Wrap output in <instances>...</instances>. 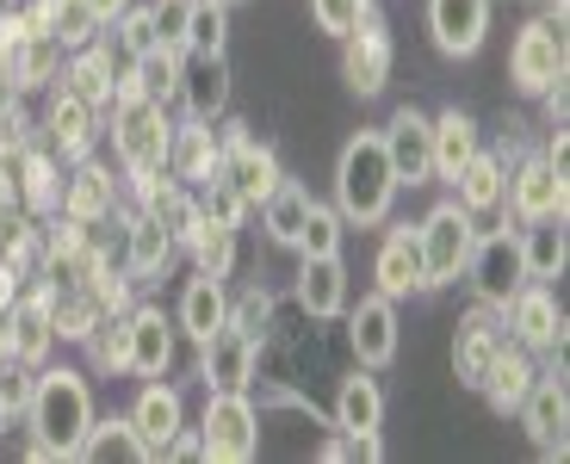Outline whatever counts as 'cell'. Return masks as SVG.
Instances as JSON below:
<instances>
[{
  "label": "cell",
  "instance_id": "cell-26",
  "mask_svg": "<svg viewBox=\"0 0 570 464\" xmlns=\"http://www.w3.org/2000/svg\"><path fill=\"white\" fill-rule=\"evenodd\" d=\"M130 323V372L137 378H168L174 366V328L161 309H125Z\"/></svg>",
  "mask_w": 570,
  "mask_h": 464
},
{
  "label": "cell",
  "instance_id": "cell-37",
  "mask_svg": "<svg viewBox=\"0 0 570 464\" xmlns=\"http://www.w3.org/2000/svg\"><path fill=\"white\" fill-rule=\"evenodd\" d=\"M62 87H69V93H81L87 106H112V93H118V81H112V50H106L100 38L81 43V50H75V62H69V75H62Z\"/></svg>",
  "mask_w": 570,
  "mask_h": 464
},
{
  "label": "cell",
  "instance_id": "cell-10",
  "mask_svg": "<svg viewBox=\"0 0 570 464\" xmlns=\"http://www.w3.org/2000/svg\"><path fill=\"white\" fill-rule=\"evenodd\" d=\"M502 328H509L514 347H528V353H558L564 347V309H558L552 285L546 279L521 285V292L502 304Z\"/></svg>",
  "mask_w": 570,
  "mask_h": 464
},
{
  "label": "cell",
  "instance_id": "cell-35",
  "mask_svg": "<svg viewBox=\"0 0 570 464\" xmlns=\"http://www.w3.org/2000/svg\"><path fill=\"white\" fill-rule=\"evenodd\" d=\"M174 87H180V50H142V57H130V69H125V81H118V93H137V99H161L168 106L174 99ZM112 93V99H118Z\"/></svg>",
  "mask_w": 570,
  "mask_h": 464
},
{
  "label": "cell",
  "instance_id": "cell-11",
  "mask_svg": "<svg viewBox=\"0 0 570 464\" xmlns=\"http://www.w3.org/2000/svg\"><path fill=\"white\" fill-rule=\"evenodd\" d=\"M391 62H397V50H391V31H385V19L366 7V13H360V26L342 38V81L354 87L360 99H372V93H385Z\"/></svg>",
  "mask_w": 570,
  "mask_h": 464
},
{
  "label": "cell",
  "instance_id": "cell-5",
  "mask_svg": "<svg viewBox=\"0 0 570 464\" xmlns=\"http://www.w3.org/2000/svg\"><path fill=\"white\" fill-rule=\"evenodd\" d=\"M415 236H422V273H428V292H434V285H453L459 273H465L471 241H478V217H471L459 198H446V205H434V211L415 224Z\"/></svg>",
  "mask_w": 570,
  "mask_h": 464
},
{
  "label": "cell",
  "instance_id": "cell-6",
  "mask_svg": "<svg viewBox=\"0 0 570 464\" xmlns=\"http://www.w3.org/2000/svg\"><path fill=\"white\" fill-rule=\"evenodd\" d=\"M502 205H509L521 224H533V217H564L570 211V174L564 161H552V155H528L521 168L502 180Z\"/></svg>",
  "mask_w": 570,
  "mask_h": 464
},
{
  "label": "cell",
  "instance_id": "cell-21",
  "mask_svg": "<svg viewBox=\"0 0 570 464\" xmlns=\"http://www.w3.org/2000/svg\"><path fill=\"white\" fill-rule=\"evenodd\" d=\"M130 427L142 434L149 458H161V452H168L174 440L186 434V403H180V391H174V384H161V378H149V384L137 391V408H130Z\"/></svg>",
  "mask_w": 570,
  "mask_h": 464
},
{
  "label": "cell",
  "instance_id": "cell-1",
  "mask_svg": "<svg viewBox=\"0 0 570 464\" xmlns=\"http://www.w3.org/2000/svg\"><path fill=\"white\" fill-rule=\"evenodd\" d=\"M26 422H31V458H75V446L94 427V391H87V378L69 366H43L31 378Z\"/></svg>",
  "mask_w": 570,
  "mask_h": 464
},
{
  "label": "cell",
  "instance_id": "cell-22",
  "mask_svg": "<svg viewBox=\"0 0 570 464\" xmlns=\"http://www.w3.org/2000/svg\"><path fill=\"white\" fill-rule=\"evenodd\" d=\"M372 279H379V292H385V297L428 292V273H422V236H415V224L385 229V241H379V260H372Z\"/></svg>",
  "mask_w": 570,
  "mask_h": 464
},
{
  "label": "cell",
  "instance_id": "cell-42",
  "mask_svg": "<svg viewBox=\"0 0 570 464\" xmlns=\"http://www.w3.org/2000/svg\"><path fill=\"white\" fill-rule=\"evenodd\" d=\"M224 38H229V7L224 0H193L180 50H224Z\"/></svg>",
  "mask_w": 570,
  "mask_h": 464
},
{
  "label": "cell",
  "instance_id": "cell-39",
  "mask_svg": "<svg viewBox=\"0 0 570 464\" xmlns=\"http://www.w3.org/2000/svg\"><path fill=\"white\" fill-rule=\"evenodd\" d=\"M87 359H94V372H130V323L125 309H106L100 323L81 335Z\"/></svg>",
  "mask_w": 570,
  "mask_h": 464
},
{
  "label": "cell",
  "instance_id": "cell-34",
  "mask_svg": "<svg viewBox=\"0 0 570 464\" xmlns=\"http://www.w3.org/2000/svg\"><path fill=\"white\" fill-rule=\"evenodd\" d=\"M335 427L342 434H379L385 427V391H379V378H366V366L335 391Z\"/></svg>",
  "mask_w": 570,
  "mask_h": 464
},
{
  "label": "cell",
  "instance_id": "cell-28",
  "mask_svg": "<svg viewBox=\"0 0 570 464\" xmlns=\"http://www.w3.org/2000/svg\"><path fill=\"white\" fill-rule=\"evenodd\" d=\"M62 217H75V224H106L112 217V205H118V186H112V174L100 168V161H81L75 168V180H62Z\"/></svg>",
  "mask_w": 570,
  "mask_h": 464
},
{
  "label": "cell",
  "instance_id": "cell-12",
  "mask_svg": "<svg viewBox=\"0 0 570 464\" xmlns=\"http://www.w3.org/2000/svg\"><path fill=\"white\" fill-rule=\"evenodd\" d=\"M180 112L193 125H217L229 112V57L224 50H180Z\"/></svg>",
  "mask_w": 570,
  "mask_h": 464
},
{
  "label": "cell",
  "instance_id": "cell-49",
  "mask_svg": "<svg viewBox=\"0 0 570 464\" xmlns=\"http://www.w3.org/2000/svg\"><path fill=\"white\" fill-rule=\"evenodd\" d=\"M87 7H94V19H100V26H112V19L125 13L130 0H87Z\"/></svg>",
  "mask_w": 570,
  "mask_h": 464
},
{
  "label": "cell",
  "instance_id": "cell-7",
  "mask_svg": "<svg viewBox=\"0 0 570 464\" xmlns=\"http://www.w3.org/2000/svg\"><path fill=\"white\" fill-rule=\"evenodd\" d=\"M465 273H471L478 304L502 309L521 285H528V267H521V236H514V229H490V236H478V241H471Z\"/></svg>",
  "mask_w": 570,
  "mask_h": 464
},
{
  "label": "cell",
  "instance_id": "cell-25",
  "mask_svg": "<svg viewBox=\"0 0 570 464\" xmlns=\"http://www.w3.org/2000/svg\"><path fill=\"white\" fill-rule=\"evenodd\" d=\"M217 168H224V137H212V125H193L186 118L168 142V174L186 186H212Z\"/></svg>",
  "mask_w": 570,
  "mask_h": 464
},
{
  "label": "cell",
  "instance_id": "cell-20",
  "mask_svg": "<svg viewBox=\"0 0 570 464\" xmlns=\"http://www.w3.org/2000/svg\"><path fill=\"white\" fill-rule=\"evenodd\" d=\"M50 285H38V292L13 297L7 304V353L13 359H26V366H43V353L57 347V323H50Z\"/></svg>",
  "mask_w": 570,
  "mask_h": 464
},
{
  "label": "cell",
  "instance_id": "cell-50",
  "mask_svg": "<svg viewBox=\"0 0 570 464\" xmlns=\"http://www.w3.org/2000/svg\"><path fill=\"white\" fill-rule=\"evenodd\" d=\"M19 87H13V69H7V57H0V106H13Z\"/></svg>",
  "mask_w": 570,
  "mask_h": 464
},
{
  "label": "cell",
  "instance_id": "cell-8",
  "mask_svg": "<svg viewBox=\"0 0 570 464\" xmlns=\"http://www.w3.org/2000/svg\"><path fill=\"white\" fill-rule=\"evenodd\" d=\"M217 180L243 198L248 211H261V198L285 180V168H279V155H273L267 142L248 137V125H229L224 130V168H217Z\"/></svg>",
  "mask_w": 570,
  "mask_h": 464
},
{
  "label": "cell",
  "instance_id": "cell-23",
  "mask_svg": "<svg viewBox=\"0 0 570 464\" xmlns=\"http://www.w3.org/2000/svg\"><path fill=\"white\" fill-rule=\"evenodd\" d=\"M292 297H298V309L311 316V323L342 316V309H347V267H342V254H304Z\"/></svg>",
  "mask_w": 570,
  "mask_h": 464
},
{
  "label": "cell",
  "instance_id": "cell-31",
  "mask_svg": "<svg viewBox=\"0 0 570 464\" xmlns=\"http://www.w3.org/2000/svg\"><path fill=\"white\" fill-rule=\"evenodd\" d=\"M75 458H87V464H149V446H142V434L130 427V415H112V422L94 415V427H87V440L75 446Z\"/></svg>",
  "mask_w": 570,
  "mask_h": 464
},
{
  "label": "cell",
  "instance_id": "cell-15",
  "mask_svg": "<svg viewBox=\"0 0 570 464\" xmlns=\"http://www.w3.org/2000/svg\"><path fill=\"white\" fill-rule=\"evenodd\" d=\"M137 198H142V211L174 236V248H186L193 229L205 224V217H199V186L174 180L168 168H161V174H137Z\"/></svg>",
  "mask_w": 570,
  "mask_h": 464
},
{
  "label": "cell",
  "instance_id": "cell-30",
  "mask_svg": "<svg viewBox=\"0 0 570 464\" xmlns=\"http://www.w3.org/2000/svg\"><path fill=\"white\" fill-rule=\"evenodd\" d=\"M514 236H521V267H528V279H558V273L570 267L564 217H533V224H521Z\"/></svg>",
  "mask_w": 570,
  "mask_h": 464
},
{
  "label": "cell",
  "instance_id": "cell-40",
  "mask_svg": "<svg viewBox=\"0 0 570 464\" xmlns=\"http://www.w3.org/2000/svg\"><path fill=\"white\" fill-rule=\"evenodd\" d=\"M43 19H50V38H57L62 50H81V43L100 38V19H94L87 0H43Z\"/></svg>",
  "mask_w": 570,
  "mask_h": 464
},
{
  "label": "cell",
  "instance_id": "cell-33",
  "mask_svg": "<svg viewBox=\"0 0 570 464\" xmlns=\"http://www.w3.org/2000/svg\"><path fill=\"white\" fill-rule=\"evenodd\" d=\"M224 323H229V292H224V279H212V273L186 279V292H180V335L212 340Z\"/></svg>",
  "mask_w": 570,
  "mask_h": 464
},
{
  "label": "cell",
  "instance_id": "cell-45",
  "mask_svg": "<svg viewBox=\"0 0 570 464\" xmlns=\"http://www.w3.org/2000/svg\"><path fill=\"white\" fill-rule=\"evenodd\" d=\"M112 38H118V50L125 57H142V50H156V26H149V7H125V13L112 19Z\"/></svg>",
  "mask_w": 570,
  "mask_h": 464
},
{
  "label": "cell",
  "instance_id": "cell-19",
  "mask_svg": "<svg viewBox=\"0 0 570 464\" xmlns=\"http://www.w3.org/2000/svg\"><path fill=\"white\" fill-rule=\"evenodd\" d=\"M509 347V328H502V309H490V304H478L459 323V340H453V366H459V384L465 391H478L484 384V372H490V359Z\"/></svg>",
  "mask_w": 570,
  "mask_h": 464
},
{
  "label": "cell",
  "instance_id": "cell-38",
  "mask_svg": "<svg viewBox=\"0 0 570 464\" xmlns=\"http://www.w3.org/2000/svg\"><path fill=\"white\" fill-rule=\"evenodd\" d=\"M304 217H311V192H304L298 180H279L267 198H261V224H267V236L279 241V248H298Z\"/></svg>",
  "mask_w": 570,
  "mask_h": 464
},
{
  "label": "cell",
  "instance_id": "cell-16",
  "mask_svg": "<svg viewBox=\"0 0 570 464\" xmlns=\"http://www.w3.org/2000/svg\"><path fill=\"white\" fill-rule=\"evenodd\" d=\"M379 142H385V155H391L397 186H428L434 180V142H428V118L415 112V106H397L391 125L379 130Z\"/></svg>",
  "mask_w": 570,
  "mask_h": 464
},
{
  "label": "cell",
  "instance_id": "cell-14",
  "mask_svg": "<svg viewBox=\"0 0 570 464\" xmlns=\"http://www.w3.org/2000/svg\"><path fill=\"white\" fill-rule=\"evenodd\" d=\"M261 366V340H248L236 323H224L212 340H199V378L205 391H248Z\"/></svg>",
  "mask_w": 570,
  "mask_h": 464
},
{
  "label": "cell",
  "instance_id": "cell-32",
  "mask_svg": "<svg viewBox=\"0 0 570 464\" xmlns=\"http://www.w3.org/2000/svg\"><path fill=\"white\" fill-rule=\"evenodd\" d=\"M428 142H434V180L453 186V174L465 168L471 149H478V125H471V112L446 106L441 118H428Z\"/></svg>",
  "mask_w": 570,
  "mask_h": 464
},
{
  "label": "cell",
  "instance_id": "cell-4",
  "mask_svg": "<svg viewBox=\"0 0 570 464\" xmlns=\"http://www.w3.org/2000/svg\"><path fill=\"white\" fill-rule=\"evenodd\" d=\"M261 452V415L248 391H212L199 422V458L212 464H248Z\"/></svg>",
  "mask_w": 570,
  "mask_h": 464
},
{
  "label": "cell",
  "instance_id": "cell-24",
  "mask_svg": "<svg viewBox=\"0 0 570 464\" xmlns=\"http://www.w3.org/2000/svg\"><path fill=\"white\" fill-rule=\"evenodd\" d=\"M428 31L446 57H478L490 31V0H428Z\"/></svg>",
  "mask_w": 570,
  "mask_h": 464
},
{
  "label": "cell",
  "instance_id": "cell-44",
  "mask_svg": "<svg viewBox=\"0 0 570 464\" xmlns=\"http://www.w3.org/2000/svg\"><path fill=\"white\" fill-rule=\"evenodd\" d=\"M229 323L243 328L248 340H261V335H267V323H273V292H267V285H248V292H243V304H229Z\"/></svg>",
  "mask_w": 570,
  "mask_h": 464
},
{
  "label": "cell",
  "instance_id": "cell-27",
  "mask_svg": "<svg viewBox=\"0 0 570 464\" xmlns=\"http://www.w3.org/2000/svg\"><path fill=\"white\" fill-rule=\"evenodd\" d=\"M533 378H540L533 353L509 340V347H502L497 359H490V372H484V384H478V391H484V403L497 408V415H514V408H521V396L533 391Z\"/></svg>",
  "mask_w": 570,
  "mask_h": 464
},
{
  "label": "cell",
  "instance_id": "cell-29",
  "mask_svg": "<svg viewBox=\"0 0 570 464\" xmlns=\"http://www.w3.org/2000/svg\"><path fill=\"white\" fill-rule=\"evenodd\" d=\"M502 180H509V168H502V155L471 149V161L453 174V198L465 205L471 217H490V211H502Z\"/></svg>",
  "mask_w": 570,
  "mask_h": 464
},
{
  "label": "cell",
  "instance_id": "cell-41",
  "mask_svg": "<svg viewBox=\"0 0 570 464\" xmlns=\"http://www.w3.org/2000/svg\"><path fill=\"white\" fill-rule=\"evenodd\" d=\"M186 248H193L199 273H212V279H229V267H236V229H229V224H212V217H205Z\"/></svg>",
  "mask_w": 570,
  "mask_h": 464
},
{
  "label": "cell",
  "instance_id": "cell-18",
  "mask_svg": "<svg viewBox=\"0 0 570 464\" xmlns=\"http://www.w3.org/2000/svg\"><path fill=\"white\" fill-rule=\"evenodd\" d=\"M100 106H87L81 93H69V87H57L50 93V112H43V142L62 155V161H87L94 155V137H100Z\"/></svg>",
  "mask_w": 570,
  "mask_h": 464
},
{
  "label": "cell",
  "instance_id": "cell-51",
  "mask_svg": "<svg viewBox=\"0 0 570 464\" xmlns=\"http://www.w3.org/2000/svg\"><path fill=\"white\" fill-rule=\"evenodd\" d=\"M0 359H7V309H0Z\"/></svg>",
  "mask_w": 570,
  "mask_h": 464
},
{
  "label": "cell",
  "instance_id": "cell-47",
  "mask_svg": "<svg viewBox=\"0 0 570 464\" xmlns=\"http://www.w3.org/2000/svg\"><path fill=\"white\" fill-rule=\"evenodd\" d=\"M372 0H311V19L328 31V38H347V31L360 26V13H366Z\"/></svg>",
  "mask_w": 570,
  "mask_h": 464
},
{
  "label": "cell",
  "instance_id": "cell-2",
  "mask_svg": "<svg viewBox=\"0 0 570 464\" xmlns=\"http://www.w3.org/2000/svg\"><path fill=\"white\" fill-rule=\"evenodd\" d=\"M391 198H397V174H391V155L379 142V130H354L335 161V211L342 224H385L391 217Z\"/></svg>",
  "mask_w": 570,
  "mask_h": 464
},
{
  "label": "cell",
  "instance_id": "cell-46",
  "mask_svg": "<svg viewBox=\"0 0 570 464\" xmlns=\"http://www.w3.org/2000/svg\"><path fill=\"white\" fill-rule=\"evenodd\" d=\"M186 13H193V0H156V7H149V26H156L161 50H180L186 43Z\"/></svg>",
  "mask_w": 570,
  "mask_h": 464
},
{
  "label": "cell",
  "instance_id": "cell-9",
  "mask_svg": "<svg viewBox=\"0 0 570 464\" xmlns=\"http://www.w3.org/2000/svg\"><path fill=\"white\" fill-rule=\"evenodd\" d=\"M509 81L533 99L564 81V26H558V19H528V26H521V38H514V50H509Z\"/></svg>",
  "mask_w": 570,
  "mask_h": 464
},
{
  "label": "cell",
  "instance_id": "cell-13",
  "mask_svg": "<svg viewBox=\"0 0 570 464\" xmlns=\"http://www.w3.org/2000/svg\"><path fill=\"white\" fill-rule=\"evenodd\" d=\"M342 316H347V347H354V359L366 372L397 359V297L372 292V297H360L354 309H342Z\"/></svg>",
  "mask_w": 570,
  "mask_h": 464
},
{
  "label": "cell",
  "instance_id": "cell-3",
  "mask_svg": "<svg viewBox=\"0 0 570 464\" xmlns=\"http://www.w3.org/2000/svg\"><path fill=\"white\" fill-rule=\"evenodd\" d=\"M168 142H174V125H168V106L161 99H137V93L112 99V149H118L130 180L168 168Z\"/></svg>",
  "mask_w": 570,
  "mask_h": 464
},
{
  "label": "cell",
  "instance_id": "cell-36",
  "mask_svg": "<svg viewBox=\"0 0 570 464\" xmlns=\"http://www.w3.org/2000/svg\"><path fill=\"white\" fill-rule=\"evenodd\" d=\"M168 260H174V236L149 211H137V217H130V229H125V273H130V279H156Z\"/></svg>",
  "mask_w": 570,
  "mask_h": 464
},
{
  "label": "cell",
  "instance_id": "cell-48",
  "mask_svg": "<svg viewBox=\"0 0 570 464\" xmlns=\"http://www.w3.org/2000/svg\"><path fill=\"white\" fill-rule=\"evenodd\" d=\"M26 149H31V118L19 112V99H13V106H0V161H13Z\"/></svg>",
  "mask_w": 570,
  "mask_h": 464
},
{
  "label": "cell",
  "instance_id": "cell-17",
  "mask_svg": "<svg viewBox=\"0 0 570 464\" xmlns=\"http://www.w3.org/2000/svg\"><path fill=\"white\" fill-rule=\"evenodd\" d=\"M521 422H528L533 446L546 452V458H564V422H570V391L558 372H540L533 378V391L521 396V408H514Z\"/></svg>",
  "mask_w": 570,
  "mask_h": 464
},
{
  "label": "cell",
  "instance_id": "cell-43",
  "mask_svg": "<svg viewBox=\"0 0 570 464\" xmlns=\"http://www.w3.org/2000/svg\"><path fill=\"white\" fill-rule=\"evenodd\" d=\"M298 254H342V211H328V205H316V198H311Z\"/></svg>",
  "mask_w": 570,
  "mask_h": 464
}]
</instances>
